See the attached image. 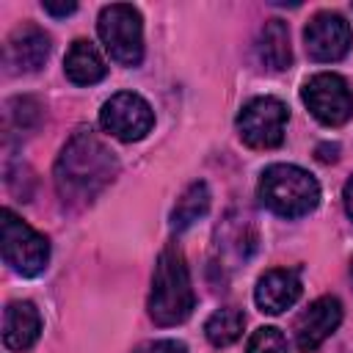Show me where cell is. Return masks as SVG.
Returning a JSON list of instances; mask_svg holds the SVG:
<instances>
[{"instance_id":"2e32d148","label":"cell","mask_w":353,"mask_h":353,"mask_svg":"<svg viewBox=\"0 0 353 353\" xmlns=\"http://www.w3.org/2000/svg\"><path fill=\"white\" fill-rule=\"evenodd\" d=\"M243 328H245V314L234 306H223L212 312L204 323V334L215 347H229L232 342H237L243 336Z\"/></svg>"},{"instance_id":"e0dca14e","label":"cell","mask_w":353,"mask_h":353,"mask_svg":"<svg viewBox=\"0 0 353 353\" xmlns=\"http://www.w3.org/2000/svg\"><path fill=\"white\" fill-rule=\"evenodd\" d=\"M210 210V188L204 182H193L176 201L174 212H171V229L174 232H182L188 229L190 223H196L204 212Z\"/></svg>"},{"instance_id":"8992f818","label":"cell","mask_w":353,"mask_h":353,"mask_svg":"<svg viewBox=\"0 0 353 353\" xmlns=\"http://www.w3.org/2000/svg\"><path fill=\"white\" fill-rule=\"evenodd\" d=\"M303 105L325 127H342L353 119V91L336 72H317L301 88Z\"/></svg>"},{"instance_id":"8fae6325","label":"cell","mask_w":353,"mask_h":353,"mask_svg":"<svg viewBox=\"0 0 353 353\" xmlns=\"http://www.w3.org/2000/svg\"><path fill=\"white\" fill-rule=\"evenodd\" d=\"M301 276L298 270L290 268H270L254 290V301L259 306V312L265 314H281L290 306H295V301L301 298Z\"/></svg>"},{"instance_id":"ac0fdd59","label":"cell","mask_w":353,"mask_h":353,"mask_svg":"<svg viewBox=\"0 0 353 353\" xmlns=\"http://www.w3.org/2000/svg\"><path fill=\"white\" fill-rule=\"evenodd\" d=\"M245 353H287V336L273 325H262L251 334Z\"/></svg>"},{"instance_id":"7c38bea8","label":"cell","mask_w":353,"mask_h":353,"mask_svg":"<svg viewBox=\"0 0 353 353\" xmlns=\"http://www.w3.org/2000/svg\"><path fill=\"white\" fill-rule=\"evenodd\" d=\"M50 55V36L25 22L19 28L11 30L8 41H6V63L14 66L17 72H36Z\"/></svg>"},{"instance_id":"30bf717a","label":"cell","mask_w":353,"mask_h":353,"mask_svg":"<svg viewBox=\"0 0 353 353\" xmlns=\"http://www.w3.org/2000/svg\"><path fill=\"white\" fill-rule=\"evenodd\" d=\"M342 323V303L334 295H323L312 301L298 317H295V347L301 353L317 350Z\"/></svg>"},{"instance_id":"9c48e42d","label":"cell","mask_w":353,"mask_h":353,"mask_svg":"<svg viewBox=\"0 0 353 353\" xmlns=\"http://www.w3.org/2000/svg\"><path fill=\"white\" fill-rule=\"evenodd\" d=\"M303 41H306V52H309L312 61L334 63V61H342L350 52L353 33H350V25L342 14L320 11L303 28Z\"/></svg>"},{"instance_id":"6da1fadb","label":"cell","mask_w":353,"mask_h":353,"mask_svg":"<svg viewBox=\"0 0 353 353\" xmlns=\"http://www.w3.org/2000/svg\"><path fill=\"white\" fill-rule=\"evenodd\" d=\"M119 163L113 152L88 130H80L61 152L55 165V185L63 201H91L113 182Z\"/></svg>"},{"instance_id":"277c9868","label":"cell","mask_w":353,"mask_h":353,"mask_svg":"<svg viewBox=\"0 0 353 353\" xmlns=\"http://www.w3.org/2000/svg\"><path fill=\"white\" fill-rule=\"evenodd\" d=\"M97 33L108 55L121 66H138L143 58V19L130 3L102 6L97 19Z\"/></svg>"},{"instance_id":"52a82bcc","label":"cell","mask_w":353,"mask_h":353,"mask_svg":"<svg viewBox=\"0 0 353 353\" xmlns=\"http://www.w3.org/2000/svg\"><path fill=\"white\" fill-rule=\"evenodd\" d=\"M287 105L276 97H254L237 113V132L251 149H276L284 141Z\"/></svg>"},{"instance_id":"7402d4cb","label":"cell","mask_w":353,"mask_h":353,"mask_svg":"<svg viewBox=\"0 0 353 353\" xmlns=\"http://www.w3.org/2000/svg\"><path fill=\"white\" fill-rule=\"evenodd\" d=\"M336 152H339V146L336 143H323V146H317V157L323 160V163H331V160H336Z\"/></svg>"},{"instance_id":"ba28073f","label":"cell","mask_w":353,"mask_h":353,"mask_svg":"<svg viewBox=\"0 0 353 353\" xmlns=\"http://www.w3.org/2000/svg\"><path fill=\"white\" fill-rule=\"evenodd\" d=\"M99 124L108 135H113L124 143H132V141H141L149 135V130L154 127V110L141 94L119 91L102 105Z\"/></svg>"},{"instance_id":"9a60e30c","label":"cell","mask_w":353,"mask_h":353,"mask_svg":"<svg viewBox=\"0 0 353 353\" xmlns=\"http://www.w3.org/2000/svg\"><path fill=\"white\" fill-rule=\"evenodd\" d=\"M259 58L262 63H268L273 72H281L290 66L292 52H290V30L281 19H268L265 28L259 30V41H256Z\"/></svg>"},{"instance_id":"7a4b0ae2","label":"cell","mask_w":353,"mask_h":353,"mask_svg":"<svg viewBox=\"0 0 353 353\" xmlns=\"http://www.w3.org/2000/svg\"><path fill=\"white\" fill-rule=\"evenodd\" d=\"M193 306H196V295H193L185 256L176 245H168L160 251L152 273L149 317L157 325H179L190 317Z\"/></svg>"},{"instance_id":"4fadbf2b","label":"cell","mask_w":353,"mask_h":353,"mask_svg":"<svg viewBox=\"0 0 353 353\" xmlns=\"http://www.w3.org/2000/svg\"><path fill=\"white\" fill-rule=\"evenodd\" d=\"M41 334V314L30 301H11L3 312V345L8 350H30Z\"/></svg>"},{"instance_id":"603a6c76","label":"cell","mask_w":353,"mask_h":353,"mask_svg":"<svg viewBox=\"0 0 353 353\" xmlns=\"http://www.w3.org/2000/svg\"><path fill=\"white\" fill-rule=\"evenodd\" d=\"M350 276H353V262H350Z\"/></svg>"},{"instance_id":"d6986e66","label":"cell","mask_w":353,"mask_h":353,"mask_svg":"<svg viewBox=\"0 0 353 353\" xmlns=\"http://www.w3.org/2000/svg\"><path fill=\"white\" fill-rule=\"evenodd\" d=\"M149 353H188V347L176 339H160V342H154V347Z\"/></svg>"},{"instance_id":"44dd1931","label":"cell","mask_w":353,"mask_h":353,"mask_svg":"<svg viewBox=\"0 0 353 353\" xmlns=\"http://www.w3.org/2000/svg\"><path fill=\"white\" fill-rule=\"evenodd\" d=\"M342 201H345V212L353 218V176L345 182V188H342Z\"/></svg>"},{"instance_id":"ffe728a7","label":"cell","mask_w":353,"mask_h":353,"mask_svg":"<svg viewBox=\"0 0 353 353\" xmlns=\"http://www.w3.org/2000/svg\"><path fill=\"white\" fill-rule=\"evenodd\" d=\"M41 8L47 11V14H52V17H66V14H72L74 8H77V3H41Z\"/></svg>"},{"instance_id":"5bb4252c","label":"cell","mask_w":353,"mask_h":353,"mask_svg":"<svg viewBox=\"0 0 353 353\" xmlns=\"http://www.w3.org/2000/svg\"><path fill=\"white\" fill-rule=\"evenodd\" d=\"M63 72L74 85H94L108 74L102 52L88 39H74L63 58Z\"/></svg>"},{"instance_id":"3957f363","label":"cell","mask_w":353,"mask_h":353,"mask_svg":"<svg viewBox=\"0 0 353 353\" xmlns=\"http://www.w3.org/2000/svg\"><path fill=\"white\" fill-rule=\"evenodd\" d=\"M259 201L281 218H303L320 204L317 179L292 163H273L259 176Z\"/></svg>"},{"instance_id":"5b68a950","label":"cell","mask_w":353,"mask_h":353,"mask_svg":"<svg viewBox=\"0 0 353 353\" xmlns=\"http://www.w3.org/2000/svg\"><path fill=\"white\" fill-rule=\"evenodd\" d=\"M0 240H3V259L6 265L30 279L39 276L47 262H50V240L36 232L30 223H25L14 210H3V223H0Z\"/></svg>"}]
</instances>
